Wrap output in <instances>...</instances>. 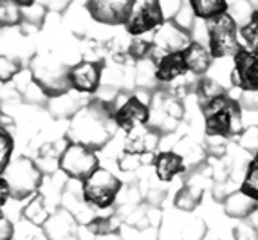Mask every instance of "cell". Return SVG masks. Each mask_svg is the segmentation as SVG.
Returning a JSON list of instances; mask_svg holds the SVG:
<instances>
[{"instance_id":"6da1fadb","label":"cell","mask_w":258,"mask_h":240,"mask_svg":"<svg viewBox=\"0 0 258 240\" xmlns=\"http://www.w3.org/2000/svg\"><path fill=\"white\" fill-rule=\"evenodd\" d=\"M114 99H92L83 105L71 117V127L67 137L71 143L83 145L91 150H101L112 137L116 136L114 121Z\"/></svg>"},{"instance_id":"7a4b0ae2","label":"cell","mask_w":258,"mask_h":240,"mask_svg":"<svg viewBox=\"0 0 258 240\" xmlns=\"http://www.w3.org/2000/svg\"><path fill=\"white\" fill-rule=\"evenodd\" d=\"M204 117V130L208 137H229L240 136L244 132L242 125V107L237 98H231L229 92L217 96L201 107Z\"/></svg>"},{"instance_id":"3957f363","label":"cell","mask_w":258,"mask_h":240,"mask_svg":"<svg viewBox=\"0 0 258 240\" xmlns=\"http://www.w3.org/2000/svg\"><path fill=\"white\" fill-rule=\"evenodd\" d=\"M71 67L52 52H38L31 62V76L33 83L43 92V96L54 99L67 94Z\"/></svg>"},{"instance_id":"277c9868","label":"cell","mask_w":258,"mask_h":240,"mask_svg":"<svg viewBox=\"0 0 258 240\" xmlns=\"http://www.w3.org/2000/svg\"><path fill=\"white\" fill-rule=\"evenodd\" d=\"M2 177L9 186L11 199L24 201V199H29L31 195H36L40 185H42L43 173L33 159L22 155V157L11 161Z\"/></svg>"},{"instance_id":"5b68a950","label":"cell","mask_w":258,"mask_h":240,"mask_svg":"<svg viewBox=\"0 0 258 240\" xmlns=\"http://www.w3.org/2000/svg\"><path fill=\"white\" fill-rule=\"evenodd\" d=\"M238 29H240V26L229 13L211 22H206L208 51H210L213 60L237 54L238 49L242 47L240 38H238Z\"/></svg>"},{"instance_id":"8992f818","label":"cell","mask_w":258,"mask_h":240,"mask_svg":"<svg viewBox=\"0 0 258 240\" xmlns=\"http://www.w3.org/2000/svg\"><path fill=\"white\" fill-rule=\"evenodd\" d=\"M123 188L119 177L105 168H98L87 181L82 183L83 201L96 210H107L117 199V193Z\"/></svg>"},{"instance_id":"52a82bcc","label":"cell","mask_w":258,"mask_h":240,"mask_svg":"<svg viewBox=\"0 0 258 240\" xmlns=\"http://www.w3.org/2000/svg\"><path fill=\"white\" fill-rule=\"evenodd\" d=\"M58 168L69 179L83 183L99 168V157L91 148L69 141L63 146V150H61Z\"/></svg>"},{"instance_id":"ba28073f","label":"cell","mask_w":258,"mask_h":240,"mask_svg":"<svg viewBox=\"0 0 258 240\" xmlns=\"http://www.w3.org/2000/svg\"><path fill=\"white\" fill-rule=\"evenodd\" d=\"M166 18H164L161 2L155 0H134V8L130 18L126 20V33L132 36H143L150 31L159 29Z\"/></svg>"},{"instance_id":"9c48e42d","label":"cell","mask_w":258,"mask_h":240,"mask_svg":"<svg viewBox=\"0 0 258 240\" xmlns=\"http://www.w3.org/2000/svg\"><path fill=\"white\" fill-rule=\"evenodd\" d=\"M114 121L119 130L132 134L138 127L150 123V105L143 101L138 94H130L123 99V103L116 105L114 101Z\"/></svg>"},{"instance_id":"30bf717a","label":"cell","mask_w":258,"mask_h":240,"mask_svg":"<svg viewBox=\"0 0 258 240\" xmlns=\"http://www.w3.org/2000/svg\"><path fill=\"white\" fill-rule=\"evenodd\" d=\"M103 60H82L71 65L69 85L78 94H94L101 85Z\"/></svg>"},{"instance_id":"8fae6325","label":"cell","mask_w":258,"mask_h":240,"mask_svg":"<svg viewBox=\"0 0 258 240\" xmlns=\"http://www.w3.org/2000/svg\"><path fill=\"white\" fill-rule=\"evenodd\" d=\"M150 42L154 45V56L155 52H159V56H164L172 54V52H182L194 40L188 31L179 27L173 20H166L159 29L154 31Z\"/></svg>"},{"instance_id":"7c38bea8","label":"cell","mask_w":258,"mask_h":240,"mask_svg":"<svg viewBox=\"0 0 258 240\" xmlns=\"http://www.w3.org/2000/svg\"><path fill=\"white\" fill-rule=\"evenodd\" d=\"M134 0H91L87 11L99 24L105 26H125L130 18Z\"/></svg>"},{"instance_id":"4fadbf2b","label":"cell","mask_w":258,"mask_h":240,"mask_svg":"<svg viewBox=\"0 0 258 240\" xmlns=\"http://www.w3.org/2000/svg\"><path fill=\"white\" fill-rule=\"evenodd\" d=\"M235 67L231 71V83L242 92H258V54L244 47L233 56Z\"/></svg>"},{"instance_id":"5bb4252c","label":"cell","mask_w":258,"mask_h":240,"mask_svg":"<svg viewBox=\"0 0 258 240\" xmlns=\"http://www.w3.org/2000/svg\"><path fill=\"white\" fill-rule=\"evenodd\" d=\"M47 240H80L78 222L69 210H58L42 226Z\"/></svg>"},{"instance_id":"9a60e30c","label":"cell","mask_w":258,"mask_h":240,"mask_svg":"<svg viewBox=\"0 0 258 240\" xmlns=\"http://www.w3.org/2000/svg\"><path fill=\"white\" fill-rule=\"evenodd\" d=\"M155 82L172 83L177 78L186 76L189 73L184 60V52H172L155 58Z\"/></svg>"},{"instance_id":"2e32d148","label":"cell","mask_w":258,"mask_h":240,"mask_svg":"<svg viewBox=\"0 0 258 240\" xmlns=\"http://www.w3.org/2000/svg\"><path fill=\"white\" fill-rule=\"evenodd\" d=\"M152 164L155 168V175L157 179L163 181V183H170L172 179H175L179 173L186 170L184 157L177 152H159L152 157Z\"/></svg>"},{"instance_id":"e0dca14e","label":"cell","mask_w":258,"mask_h":240,"mask_svg":"<svg viewBox=\"0 0 258 240\" xmlns=\"http://www.w3.org/2000/svg\"><path fill=\"white\" fill-rule=\"evenodd\" d=\"M159 136L161 134L154 129H147L143 134L132 137L128 143L125 145V154L119 161H125V159H136V166L139 164V157L147 154H152V152L157 148L159 145Z\"/></svg>"},{"instance_id":"ac0fdd59","label":"cell","mask_w":258,"mask_h":240,"mask_svg":"<svg viewBox=\"0 0 258 240\" xmlns=\"http://www.w3.org/2000/svg\"><path fill=\"white\" fill-rule=\"evenodd\" d=\"M182 52H184V60H186V65H188V71L194 74V76L203 78L211 69L213 58H211L206 45H203L201 42H195L194 40Z\"/></svg>"},{"instance_id":"d6986e66","label":"cell","mask_w":258,"mask_h":240,"mask_svg":"<svg viewBox=\"0 0 258 240\" xmlns=\"http://www.w3.org/2000/svg\"><path fill=\"white\" fill-rule=\"evenodd\" d=\"M256 210H258V202L249 199L247 195H244L240 190L231 192L228 195V199L224 201V211L231 219L247 220Z\"/></svg>"},{"instance_id":"ffe728a7","label":"cell","mask_w":258,"mask_h":240,"mask_svg":"<svg viewBox=\"0 0 258 240\" xmlns=\"http://www.w3.org/2000/svg\"><path fill=\"white\" fill-rule=\"evenodd\" d=\"M189 6L194 9L195 18H201L204 22L215 20L229 11V4L224 0H191Z\"/></svg>"},{"instance_id":"44dd1931","label":"cell","mask_w":258,"mask_h":240,"mask_svg":"<svg viewBox=\"0 0 258 240\" xmlns=\"http://www.w3.org/2000/svg\"><path fill=\"white\" fill-rule=\"evenodd\" d=\"M238 38H240V45L245 51L258 54V4L253 9V13L249 17V22L240 26L238 29Z\"/></svg>"},{"instance_id":"7402d4cb","label":"cell","mask_w":258,"mask_h":240,"mask_svg":"<svg viewBox=\"0 0 258 240\" xmlns=\"http://www.w3.org/2000/svg\"><path fill=\"white\" fill-rule=\"evenodd\" d=\"M204 190L201 186L194 185H186L184 188L179 190V193L175 195V206L177 210L184 211V213H191L195 211L199 204H201V199H203Z\"/></svg>"},{"instance_id":"603a6c76","label":"cell","mask_w":258,"mask_h":240,"mask_svg":"<svg viewBox=\"0 0 258 240\" xmlns=\"http://www.w3.org/2000/svg\"><path fill=\"white\" fill-rule=\"evenodd\" d=\"M83 105L80 103V99L73 94H63L60 98H54L51 103V114L54 117H73Z\"/></svg>"},{"instance_id":"cb8c5ba5","label":"cell","mask_w":258,"mask_h":240,"mask_svg":"<svg viewBox=\"0 0 258 240\" xmlns=\"http://www.w3.org/2000/svg\"><path fill=\"white\" fill-rule=\"evenodd\" d=\"M195 92H197V98H199V107H203V105H206L208 101H211L217 96L226 94L228 90L224 89L222 85H219L217 82L210 80V78L203 76L199 78V82L195 83Z\"/></svg>"},{"instance_id":"d4e9b609","label":"cell","mask_w":258,"mask_h":240,"mask_svg":"<svg viewBox=\"0 0 258 240\" xmlns=\"http://www.w3.org/2000/svg\"><path fill=\"white\" fill-rule=\"evenodd\" d=\"M238 190L244 195H247L249 199L258 202V154L247 164V170H245V175L242 179V185Z\"/></svg>"},{"instance_id":"484cf974","label":"cell","mask_w":258,"mask_h":240,"mask_svg":"<svg viewBox=\"0 0 258 240\" xmlns=\"http://www.w3.org/2000/svg\"><path fill=\"white\" fill-rule=\"evenodd\" d=\"M22 9V22L31 26H42L43 18L47 15V6L42 2H18Z\"/></svg>"},{"instance_id":"4316f807","label":"cell","mask_w":258,"mask_h":240,"mask_svg":"<svg viewBox=\"0 0 258 240\" xmlns=\"http://www.w3.org/2000/svg\"><path fill=\"white\" fill-rule=\"evenodd\" d=\"M15 150V139L6 127L0 125V175H4V171L11 164V155Z\"/></svg>"},{"instance_id":"83f0119b","label":"cell","mask_w":258,"mask_h":240,"mask_svg":"<svg viewBox=\"0 0 258 240\" xmlns=\"http://www.w3.org/2000/svg\"><path fill=\"white\" fill-rule=\"evenodd\" d=\"M22 24V9L18 2L0 0V27H13Z\"/></svg>"},{"instance_id":"f1b7e54d","label":"cell","mask_w":258,"mask_h":240,"mask_svg":"<svg viewBox=\"0 0 258 240\" xmlns=\"http://www.w3.org/2000/svg\"><path fill=\"white\" fill-rule=\"evenodd\" d=\"M126 54L138 62L154 60V45H152V42H147V40L134 38L130 42L128 49H126Z\"/></svg>"},{"instance_id":"f546056e","label":"cell","mask_w":258,"mask_h":240,"mask_svg":"<svg viewBox=\"0 0 258 240\" xmlns=\"http://www.w3.org/2000/svg\"><path fill=\"white\" fill-rule=\"evenodd\" d=\"M238 145H240L245 152H249L253 157L258 154V127L256 125L244 129V132L238 137Z\"/></svg>"},{"instance_id":"4dcf8cb0","label":"cell","mask_w":258,"mask_h":240,"mask_svg":"<svg viewBox=\"0 0 258 240\" xmlns=\"http://www.w3.org/2000/svg\"><path fill=\"white\" fill-rule=\"evenodd\" d=\"M20 62L17 58H9V56H0V82L8 83L20 73Z\"/></svg>"},{"instance_id":"1f68e13d","label":"cell","mask_w":258,"mask_h":240,"mask_svg":"<svg viewBox=\"0 0 258 240\" xmlns=\"http://www.w3.org/2000/svg\"><path fill=\"white\" fill-rule=\"evenodd\" d=\"M89 229L98 235H108V233H116L117 227L112 224V219H105V217H96L92 222H89Z\"/></svg>"},{"instance_id":"d6a6232c","label":"cell","mask_w":258,"mask_h":240,"mask_svg":"<svg viewBox=\"0 0 258 240\" xmlns=\"http://www.w3.org/2000/svg\"><path fill=\"white\" fill-rule=\"evenodd\" d=\"M233 236L235 240H258V231L247 220H242L240 224L233 227Z\"/></svg>"},{"instance_id":"836d02e7","label":"cell","mask_w":258,"mask_h":240,"mask_svg":"<svg viewBox=\"0 0 258 240\" xmlns=\"http://www.w3.org/2000/svg\"><path fill=\"white\" fill-rule=\"evenodd\" d=\"M15 236V224L8 217H0V240H13Z\"/></svg>"},{"instance_id":"e575fe53","label":"cell","mask_w":258,"mask_h":240,"mask_svg":"<svg viewBox=\"0 0 258 240\" xmlns=\"http://www.w3.org/2000/svg\"><path fill=\"white\" fill-rule=\"evenodd\" d=\"M11 199V192H9V186L8 183H6V179L2 175H0V217H4V206L6 202Z\"/></svg>"},{"instance_id":"d590c367","label":"cell","mask_w":258,"mask_h":240,"mask_svg":"<svg viewBox=\"0 0 258 240\" xmlns=\"http://www.w3.org/2000/svg\"><path fill=\"white\" fill-rule=\"evenodd\" d=\"M94 240H123V236L119 235V231H116V233H108V235H98Z\"/></svg>"},{"instance_id":"8d00e7d4","label":"cell","mask_w":258,"mask_h":240,"mask_svg":"<svg viewBox=\"0 0 258 240\" xmlns=\"http://www.w3.org/2000/svg\"><path fill=\"white\" fill-rule=\"evenodd\" d=\"M247 222H249V224H251V226H253V227H254V229H256V231H258V210H256V211H254V213H253V215H251L249 219H247Z\"/></svg>"},{"instance_id":"74e56055","label":"cell","mask_w":258,"mask_h":240,"mask_svg":"<svg viewBox=\"0 0 258 240\" xmlns=\"http://www.w3.org/2000/svg\"><path fill=\"white\" fill-rule=\"evenodd\" d=\"M24 240H38L36 236H27V238H24Z\"/></svg>"}]
</instances>
